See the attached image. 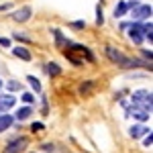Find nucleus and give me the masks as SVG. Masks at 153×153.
<instances>
[{"mask_svg": "<svg viewBox=\"0 0 153 153\" xmlns=\"http://www.w3.org/2000/svg\"><path fill=\"white\" fill-rule=\"evenodd\" d=\"M106 55H108L110 61H114V63L120 65V68H135V65H137V61H135V59L127 57L125 53H120V51L114 49L112 45H106Z\"/></svg>", "mask_w": 153, "mask_h": 153, "instance_id": "nucleus-1", "label": "nucleus"}, {"mask_svg": "<svg viewBox=\"0 0 153 153\" xmlns=\"http://www.w3.org/2000/svg\"><path fill=\"white\" fill-rule=\"evenodd\" d=\"M133 102L139 104V108L147 110V112H151V92H145V90L135 92V94H133Z\"/></svg>", "mask_w": 153, "mask_h": 153, "instance_id": "nucleus-2", "label": "nucleus"}, {"mask_svg": "<svg viewBox=\"0 0 153 153\" xmlns=\"http://www.w3.org/2000/svg\"><path fill=\"white\" fill-rule=\"evenodd\" d=\"M29 145V139L27 137H19V139H12L6 147H4V153H23Z\"/></svg>", "mask_w": 153, "mask_h": 153, "instance_id": "nucleus-3", "label": "nucleus"}, {"mask_svg": "<svg viewBox=\"0 0 153 153\" xmlns=\"http://www.w3.org/2000/svg\"><path fill=\"white\" fill-rule=\"evenodd\" d=\"M151 16V6L149 4H139L137 8H133V19L141 21V19H149Z\"/></svg>", "mask_w": 153, "mask_h": 153, "instance_id": "nucleus-4", "label": "nucleus"}, {"mask_svg": "<svg viewBox=\"0 0 153 153\" xmlns=\"http://www.w3.org/2000/svg\"><path fill=\"white\" fill-rule=\"evenodd\" d=\"M31 6H23V8H19V10L12 12V19L16 21V23H25V21H29L31 19Z\"/></svg>", "mask_w": 153, "mask_h": 153, "instance_id": "nucleus-5", "label": "nucleus"}, {"mask_svg": "<svg viewBox=\"0 0 153 153\" xmlns=\"http://www.w3.org/2000/svg\"><path fill=\"white\" fill-rule=\"evenodd\" d=\"M129 27H131V31H129L131 39L135 43H141L143 39H145V35H143V25H129Z\"/></svg>", "mask_w": 153, "mask_h": 153, "instance_id": "nucleus-6", "label": "nucleus"}, {"mask_svg": "<svg viewBox=\"0 0 153 153\" xmlns=\"http://www.w3.org/2000/svg\"><path fill=\"white\" fill-rule=\"evenodd\" d=\"M14 102H16V98L10 94H4V96H0V112H6L8 108H12L14 106Z\"/></svg>", "mask_w": 153, "mask_h": 153, "instance_id": "nucleus-7", "label": "nucleus"}, {"mask_svg": "<svg viewBox=\"0 0 153 153\" xmlns=\"http://www.w3.org/2000/svg\"><path fill=\"white\" fill-rule=\"evenodd\" d=\"M12 53H14L16 57L25 59V61H31V53H29L25 47H14V49H12Z\"/></svg>", "mask_w": 153, "mask_h": 153, "instance_id": "nucleus-8", "label": "nucleus"}, {"mask_svg": "<svg viewBox=\"0 0 153 153\" xmlns=\"http://www.w3.org/2000/svg\"><path fill=\"white\" fill-rule=\"evenodd\" d=\"M145 133H151V129H147V127H143V125H137V127L131 129V137H141Z\"/></svg>", "mask_w": 153, "mask_h": 153, "instance_id": "nucleus-9", "label": "nucleus"}, {"mask_svg": "<svg viewBox=\"0 0 153 153\" xmlns=\"http://www.w3.org/2000/svg\"><path fill=\"white\" fill-rule=\"evenodd\" d=\"M129 10V6H127V2H118V6L114 8V19H120V16H125Z\"/></svg>", "mask_w": 153, "mask_h": 153, "instance_id": "nucleus-10", "label": "nucleus"}, {"mask_svg": "<svg viewBox=\"0 0 153 153\" xmlns=\"http://www.w3.org/2000/svg\"><path fill=\"white\" fill-rule=\"evenodd\" d=\"M12 120H14V118H12L10 114H2V117H0V131L8 129V127L12 125Z\"/></svg>", "mask_w": 153, "mask_h": 153, "instance_id": "nucleus-11", "label": "nucleus"}, {"mask_svg": "<svg viewBox=\"0 0 153 153\" xmlns=\"http://www.w3.org/2000/svg\"><path fill=\"white\" fill-rule=\"evenodd\" d=\"M31 112H33V110H31V106H23V108H19V112H16V118H19V120H25V118L31 117Z\"/></svg>", "mask_w": 153, "mask_h": 153, "instance_id": "nucleus-12", "label": "nucleus"}, {"mask_svg": "<svg viewBox=\"0 0 153 153\" xmlns=\"http://www.w3.org/2000/svg\"><path fill=\"white\" fill-rule=\"evenodd\" d=\"M51 33H53V37H55V43H57V47L65 45V37L61 35V31H59V29H51Z\"/></svg>", "mask_w": 153, "mask_h": 153, "instance_id": "nucleus-13", "label": "nucleus"}, {"mask_svg": "<svg viewBox=\"0 0 153 153\" xmlns=\"http://www.w3.org/2000/svg\"><path fill=\"white\" fill-rule=\"evenodd\" d=\"M47 71H49V76H59L61 74V68H59L55 61H51V63H47Z\"/></svg>", "mask_w": 153, "mask_h": 153, "instance_id": "nucleus-14", "label": "nucleus"}, {"mask_svg": "<svg viewBox=\"0 0 153 153\" xmlns=\"http://www.w3.org/2000/svg\"><path fill=\"white\" fill-rule=\"evenodd\" d=\"M133 114H135L137 118H141V120H147L151 112H147V110H143V108H139V106H135V112H133Z\"/></svg>", "mask_w": 153, "mask_h": 153, "instance_id": "nucleus-15", "label": "nucleus"}, {"mask_svg": "<svg viewBox=\"0 0 153 153\" xmlns=\"http://www.w3.org/2000/svg\"><path fill=\"white\" fill-rule=\"evenodd\" d=\"M27 80H29V84H31V86H33V90H35V92H41V84H39V80H37L35 76H29Z\"/></svg>", "mask_w": 153, "mask_h": 153, "instance_id": "nucleus-16", "label": "nucleus"}, {"mask_svg": "<svg viewBox=\"0 0 153 153\" xmlns=\"http://www.w3.org/2000/svg\"><path fill=\"white\" fill-rule=\"evenodd\" d=\"M96 23H98V25L104 23V16H102V8H100V6L96 8Z\"/></svg>", "mask_w": 153, "mask_h": 153, "instance_id": "nucleus-17", "label": "nucleus"}, {"mask_svg": "<svg viewBox=\"0 0 153 153\" xmlns=\"http://www.w3.org/2000/svg\"><path fill=\"white\" fill-rule=\"evenodd\" d=\"M90 88H92V82H86V84L80 86V92H82V94H88V92H90Z\"/></svg>", "mask_w": 153, "mask_h": 153, "instance_id": "nucleus-18", "label": "nucleus"}, {"mask_svg": "<svg viewBox=\"0 0 153 153\" xmlns=\"http://www.w3.org/2000/svg\"><path fill=\"white\" fill-rule=\"evenodd\" d=\"M21 98H23V100H25V102H27V104H31V102L35 100V96H33V94H29V92H27V94H23V96H21Z\"/></svg>", "mask_w": 153, "mask_h": 153, "instance_id": "nucleus-19", "label": "nucleus"}, {"mask_svg": "<svg viewBox=\"0 0 153 153\" xmlns=\"http://www.w3.org/2000/svg\"><path fill=\"white\" fill-rule=\"evenodd\" d=\"M6 86H8L10 90H21V84H19V82H8Z\"/></svg>", "mask_w": 153, "mask_h": 153, "instance_id": "nucleus-20", "label": "nucleus"}, {"mask_svg": "<svg viewBox=\"0 0 153 153\" xmlns=\"http://www.w3.org/2000/svg\"><path fill=\"white\" fill-rule=\"evenodd\" d=\"M151 143H153V135L149 133V135H147V139L143 141V145H145V147H151Z\"/></svg>", "mask_w": 153, "mask_h": 153, "instance_id": "nucleus-21", "label": "nucleus"}, {"mask_svg": "<svg viewBox=\"0 0 153 153\" xmlns=\"http://www.w3.org/2000/svg\"><path fill=\"white\" fill-rule=\"evenodd\" d=\"M0 45H4V47H10V39H4V37H0Z\"/></svg>", "mask_w": 153, "mask_h": 153, "instance_id": "nucleus-22", "label": "nucleus"}, {"mask_svg": "<svg viewBox=\"0 0 153 153\" xmlns=\"http://www.w3.org/2000/svg\"><path fill=\"white\" fill-rule=\"evenodd\" d=\"M31 129H33V131H43V125H41V123H35Z\"/></svg>", "mask_w": 153, "mask_h": 153, "instance_id": "nucleus-23", "label": "nucleus"}, {"mask_svg": "<svg viewBox=\"0 0 153 153\" xmlns=\"http://www.w3.org/2000/svg\"><path fill=\"white\" fill-rule=\"evenodd\" d=\"M43 149H45V151H53V149H55V147H53V145H51V143H45V145H43Z\"/></svg>", "mask_w": 153, "mask_h": 153, "instance_id": "nucleus-24", "label": "nucleus"}, {"mask_svg": "<svg viewBox=\"0 0 153 153\" xmlns=\"http://www.w3.org/2000/svg\"><path fill=\"white\" fill-rule=\"evenodd\" d=\"M143 57H147L149 61H151V57H153V55H151V51H143Z\"/></svg>", "mask_w": 153, "mask_h": 153, "instance_id": "nucleus-25", "label": "nucleus"}, {"mask_svg": "<svg viewBox=\"0 0 153 153\" xmlns=\"http://www.w3.org/2000/svg\"><path fill=\"white\" fill-rule=\"evenodd\" d=\"M74 27H76V29H82L84 23H82V21H78V23H74Z\"/></svg>", "mask_w": 153, "mask_h": 153, "instance_id": "nucleus-26", "label": "nucleus"}, {"mask_svg": "<svg viewBox=\"0 0 153 153\" xmlns=\"http://www.w3.org/2000/svg\"><path fill=\"white\" fill-rule=\"evenodd\" d=\"M0 88H2V82H0Z\"/></svg>", "mask_w": 153, "mask_h": 153, "instance_id": "nucleus-27", "label": "nucleus"}]
</instances>
